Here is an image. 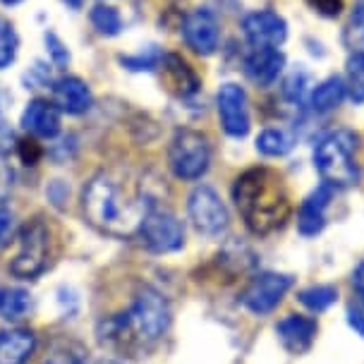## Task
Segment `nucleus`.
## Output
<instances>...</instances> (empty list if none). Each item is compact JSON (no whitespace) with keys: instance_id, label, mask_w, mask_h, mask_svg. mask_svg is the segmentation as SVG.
Here are the masks:
<instances>
[{"instance_id":"nucleus-1","label":"nucleus","mask_w":364,"mask_h":364,"mask_svg":"<svg viewBox=\"0 0 364 364\" xmlns=\"http://www.w3.org/2000/svg\"><path fill=\"white\" fill-rule=\"evenodd\" d=\"M144 187L125 182L113 173H99L84 187V213L101 232L127 237L139 232V225L151 209Z\"/></svg>"},{"instance_id":"nucleus-2","label":"nucleus","mask_w":364,"mask_h":364,"mask_svg":"<svg viewBox=\"0 0 364 364\" xmlns=\"http://www.w3.org/2000/svg\"><path fill=\"white\" fill-rule=\"evenodd\" d=\"M232 199L245 225L255 235H271L290 218V194L273 168H250L232 185Z\"/></svg>"},{"instance_id":"nucleus-3","label":"nucleus","mask_w":364,"mask_h":364,"mask_svg":"<svg viewBox=\"0 0 364 364\" xmlns=\"http://www.w3.org/2000/svg\"><path fill=\"white\" fill-rule=\"evenodd\" d=\"M168 326H171V307L164 300V295L151 288H144L139 290V295L134 297L132 307L125 314L103 323V328H106L103 338L118 343L149 346V343L159 341L168 331Z\"/></svg>"},{"instance_id":"nucleus-4","label":"nucleus","mask_w":364,"mask_h":364,"mask_svg":"<svg viewBox=\"0 0 364 364\" xmlns=\"http://www.w3.org/2000/svg\"><path fill=\"white\" fill-rule=\"evenodd\" d=\"M357 141V134L350 129H336L316 144L314 166L326 185L353 187L360 180V168L355 164Z\"/></svg>"},{"instance_id":"nucleus-5","label":"nucleus","mask_w":364,"mask_h":364,"mask_svg":"<svg viewBox=\"0 0 364 364\" xmlns=\"http://www.w3.org/2000/svg\"><path fill=\"white\" fill-rule=\"evenodd\" d=\"M171 171L180 180H199L201 175L209 171L211 164V146L201 132L194 129H180L171 141Z\"/></svg>"},{"instance_id":"nucleus-6","label":"nucleus","mask_w":364,"mask_h":364,"mask_svg":"<svg viewBox=\"0 0 364 364\" xmlns=\"http://www.w3.org/2000/svg\"><path fill=\"white\" fill-rule=\"evenodd\" d=\"M50 262V230L41 218L29 220L19 232V252L12 259L10 271L17 278H36Z\"/></svg>"},{"instance_id":"nucleus-7","label":"nucleus","mask_w":364,"mask_h":364,"mask_svg":"<svg viewBox=\"0 0 364 364\" xmlns=\"http://www.w3.org/2000/svg\"><path fill=\"white\" fill-rule=\"evenodd\" d=\"M139 232L144 237V245L156 255H168V252L180 250L185 242V228L171 211L151 206L139 225Z\"/></svg>"},{"instance_id":"nucleus-8","label":"nucleus","mask_w":364,"mask_h":364,"mask_svg":"<svg viewBox=\"0 0 364 364\" xmlns=\"http://www.w3.org/2000/svg\"><path fill=\"white\" fill-rule=\"evenodd\" d=\"M292 283H295L292 276H285V273H259L245 290L242 304L252 314H269L281 304Z\"/></svg>"},{"instance_id":"nucleus-9","label":"nucleus","mask_w":364,"mask_h":364,"mask_svg":"<svg viewBox=\"0 0 364 364\" xmlns=\"http://www.w3.org/2000/svg\"><path fill=\"white\" fill-rule=\"evenodd\" d=\"M190 218L194 228L204 235H218L220 230H225L228 225V211L223 201L211 187L201 185L190 194V204H187Z\"/></svg>"},{"instance_id":"nucleus-10","label":"nucleus","mask_w":364,"mask_h":364,"mask_svg":"<svg viewBox=\"0 0 364 364\" xmlns=\"http://www.w3.org/2000/svg\"><path fill=\"white\" fill-rule=\"evenodd\" d=\"M242 31L252 48H278L288 36V24L278 12L259 10L242 19Z\"/></svg>"},{"instance_id":"nucleus-11","label":"nucleus","mask_w":364,"mask_h":364,"mask_svg":"<svg viewBox=\"0 0 364 364\" xmlns=\"http://www.w3.org/2000/svg\"><path fill=\"white\" fill-rule=\"evenodd\" d=\"M218 115L220 125L230 136H245L250 132V108H247V94L237 84H223L218 89Z\"/></svg>"},{"instance_id":"nucleus-12","label":"nucleus","mask_w":364,"mask_h":364,"mask_svg":"<svg viewBox=\"0 0 364 364\" xmlns=\"http://www.w3.org/2000/svg\"><path fill=\"white\" fill-rule=\"evenodd\" d=\"M182 34H185V41L190 43V48L197 50L199 55L216 53L218 24L209 10H194L192 15H187L185 24H182Z\"/></svg>"},{"instance_id":"nucleus-13","label":"nucleus","mask_w":364,"mask_h":364,"mask_svg":"<svg viewBox=\"0 0 364 364\" xmlns=\"http://www.w3.org/2000/svg\"><path fill=\"white\" fill-rule=\"evenodd\" d=\"M316 321L309 316H302V314H290L285 316L283 321H278L276 326V333L281 338L283 348L288 350L292 355H302L307 353L311 348V343H314L316 338Z\"/></svg>"},{"instance_id":"nucleus-14","label":"nucleus","mask_w":364,"mask_h":364,"mask_svg":"<svg viewBox=\"0 0 364 364\" xmlns=\"http://www.w3.org/2000/svg\"><path fill=\"white\" fill-rule=\"evenodd\" d=\"M333 199V187L331 185H318L307 199L302 201L300 213H297V228L302 235H316L326 225V209L328 201Z\"/></svg>"},{"instance_id":"nucleus-15","label":"nucleus","mask_w":364,"mask_h":364,"mask_svg":"<svg viewBox=\"0 0 364 364\" xmlns=\"http://www.w3.org/2000/svg\"><path fill=\"white\" fill-rule=\"evenodd\" d=\"M285 68V58L278 48H255L245 60V73L259 87H269Z\"/></svg>"},{"instance_id":"nucleus-16","label":"nucleus","mask_w":364,"mask_h":364,"mask_svg":"<svg viewBox=\"0 0 364 364\" xmlns=\"http://www.w3.org/2000/svg\"><path fill=\"white\" fill-rule=\"evenodd\" d=\"M22 127L43 139H53L60 132V110L55 108V103L41 99L31 101L22 113Z\"/></svg>"},{"instance_id":"nucleus-17","label":"nucleus","mask_w":364,"mask_h":364,"mask_svg":"<svg viewBox=\"0 0 364 364\" xmlns=\"http://www.w3.org/2000/svg\"><path fill=\"white\" fill-rule=\"evenodd\" d=\"M55 108L70 115H80L91 106V91L80 77H63L53 87Z\"/></svg>"},{"instance_id":"nucleus-18","label":"nucleus","mask_w":364,"mask_h":364,"mask_svg":"<svg viewBox=\"0 0 364 364\" xmlns=\"http://www.w3.org/2000/svg\"><path fill=\"white\" fill-rule=\"evenodd\" d=\"M161 68H164V80L168 84V89L175 91L182 99H185V96H194L199 91L201 82L197 73H194L180 55H175V53L164 55L161 58Z\"/></svg>"},{"instance_id":"nucleus-19","label":"nucleus","mask_w":364,"mask_h":364,"mask_svg":"<svg viewBox=\"0 0 364 364\" xmlns=\"http://www.w3.org/2000/svg\"><path fill=\"white\" fill-rule=\"evenodd\" d=\"M36 350V336L27 328L0 333V364H24Z\"/></svg>"},{"instance_id":"nucleus-20","label":"nucleus","mask_w":364,"mask_h":364,"mask_svg":"<svg viewBox=\"0 0 364 364\" xmlns=\"http://www.w3.org/2000/svg\"><path fill=\"white\" fill-rule=\"evenodd\" d=\"M346 94H348L346 82H343L341 77H328V80L318 84L314 89V94H311V108H314L316 113H328V110L341 106Z\"/></svg>"},{"instance_id":"nucleus-21","label":"nucleus","mask_w":364,"mask_h":364,"mask_svg":"<svg viewBox=\"0 0 364 364\" xmlns=\"http://www.w3.org/2000/svg\"><path fill=\"white\" fill-rule=\"evenodd\" d=\"M41 364H87V348L70 338L53 341Z\"/></svg>"},{"instance_id":"nucleus-22","label":"nucleus","mask_w":364,"mask_h":364,"mask_svg":"<svg viewBox=\"0 0 364 364\" xmlns=\"http://www.w3.org/2000/svg\"><path fill=\"white\" fill-rule=\"evenodd\" d=\"M31 309V295L24 288H3L0 290V316L17 321Z\"/></svg>"},{"instance_id":"nucleus-23","label":"nucleus","mask_w":364,"mask_h":364,"mask_svg":"<svg viewBox=\"0 0 364 364\" xmlns=\"http://www.w3.org/2000/svg\"><path fill=\"white\" fill-rule=\"evenodd\" d=\"M295 146V136L288 134L285 129H264L257 136V149L264 156H285Z\"/></svg>"},{"instance_id":"nucleus-24","label":"nucleus","mask_w":364,"mask_h":364,"mask_svg":"<svg viewBox=\"0 0 364 364\" xmlns=\"http://www.w3.org/2000/svg\"><path fill=\"white\" fill-rule=\"evenodd\" d=\"M346 73H348L346 89H348L350 101L364 103V50H355V53L348 58Z\"/></svg>"},{"instance_id":"nucleus-25","label":"nucleus","mask_w":364,"mask_h":364,"mask_svg":"<svg viewBox=\"0 0 364 364\" xmlns=\"http://www.w3.org/2000/svg\"><path fill=\"white\" fill-rule=\"evenodd\" d=\"M297 297H300V302L307 309L323 311V309H328L331 304L336 302L338 290L333 288V285H311V288H304Z\"/></svg>"},{"instance_id":"nucleus-26","label":"nucleus","mask_w":364,"mask_h":364,"mask_svg":"<svg viewBox=\"0 0 364 364\" xmlns=\"http://www.w3.org/2000/svg\"><path fill=\"white\" fill-rule=\"evenodd\" d=\"M91 22H94V27L99 29L101 34H108V36H115L122 29L118 10L108 8V5H96V8L91 10Z\"/></svg>"},{"instance_id":"nucleus-27","label":"nucleus","mask_w":364,"mask_h":364,"mask_svg":"<svg viewBox=\"0 0 364 364\" xmlns=\"http://www.w3.org/2000/svg\"><path fill=\"white\" fill-rule=\"evenodd\" d=\"M346 46L348 48H364V0H355L353 15L346 27Z\"/></svg>"},{"instance_id":"nucleus-28","label":"nucleus","mask_w":364,"mask_h":364,"mask_svg":"<svg viewBox=\"0 0 364 364\" xmlns=\"http://www.w3.org/2000/svg\"><path fill=\"white\" fill-rule=\"evenodd\" d=\"M307 87H309V75L304 70H295L288 80H285L283 87V96L295 106H302L304 96H307Z\"/></svg>"},{"instance_id":"nucleus-29","label":"nucleus","mask_w":364,"mask_h":364,"mask_svg":"<svg viewBox=\"0 0 364 364\" xmlns=\"http://www.w3.org/2000/svg\"><path fill=\"white\" fill-rule=\"evenodd\" d=\"M17 55V34L10 22L0 19V70L8 68Z\"/></svg>"},{"instance_id":"nucleus-30","label":"nucleus","mask_w":364,"mask_h":364,"mask_svg":"<svg viewBox=\"0 0 364 364\" xmlns=\"http://www.w3.org/2000/svg\"><path fill=\"white\" fill-rule=\"evenodd\" d=\"M161 55L156 48H146V50H141V53H136V55H122L120 58V63L125 65L127 70H134V73H141V70H154L156 65L161 63Z\"/></svg>"},{"instance_id":"nucleus-31","label":"nucleus","mask_w":364,"mask_h":364,"mask_svg":"<svg viewBox=\"0 0 364 364\" xmlns=\"http://www.w3.org/2000/svg\"><path fill=\"white\" fill-rule=\"evenodd\" d=\"M46 48H48L50 60L55 65H65L70 60V50L65 48V43L53 34V31H46Z\"/></svg>"},{"instance_id":"nucleus-32","label":"nucleus","mask_w":364,"mask_h":364,"mask_svg":"<svg viewBox=\"0 0 364 364\" xmlns=\"http://www.w3.org/2000/svg\"><path fill=\"white\" fill-rule=\"evenodd\" d=\"M17 151L19 156H22V161L27 166H36L38 164V159H41V146L36 144L34 139H22V141H17Z\"/></svg>"},{"instance_id":"nucleus-33","label":"nucleus","mask_w":364,"mask_h":364,"mask_svg":"<svg viewBox=\"0 0 364 364\" xmlns=\"http://www.w3.org/2000/svg\"><path fill=\"white\" fill-rule=\"evenodd\" d=\"M12 232H15V218H12V213L8 209L0 206V247L12 237Z\"/></svg>"},{"instance_id":"nucleus-34","label":"nucleus","mask_w":364,"mask_h":364,"mask_svg":"<svg viewBox=\"0 0 364 364\" xmlns=\"http://www.w3.org/2000/svg\"><path fill=\"white\" fill-rule=\"evenodd\" d=\"M10 187H12V171H10V166L5 164L3 156H0V206H3V201L8 199Z\"/></svg>"},{"instance_id":"nucleus-35","label":"nucleus","mask_w":364,"mask_h":364,"mask_svg":"<svg viewBox=\"0 0 364 364\" xmlns=\"http://www.w3.org/2000/svg\"><path fill=\"white\" fill-rule=\"evenodd\" d=\"M311 5L326 17H338L343 10V0H311Z\"/></svg>"},{"instance_id":"nucleus-36","label":"nucleus","mask_w":364,"mask_h":364,"mask_svg":"<svg viewBox=\"0 0 364 364\" xmlns=\"http://www.w3.org/2000/svg\"><path fill=\"white\" fill-rule=\"evenodd\" d=\"M348 323L355 328V333H357V336H362V338H364V311H362V309L350 307V309H348Z\"/></svg>"},{"instance_id":"nucleus-37","label":"nucleus","mask_w":364,"mask_h":364,"mask_svg":"<svg viewBox=\"0 0 364 364\" xmlns=\"http://www.w3.org/2000/svg\"><path fill=\"white\" fill-rule=\"evenodd\" d=\"M353 285H355L357 295H360V302L364 304V262L357 266L355 273H353Z\"/></svg>"},{"instance_id":"nucleus-38","label":"nucleus","mask_w":364,"mask_h":364,"mask_svg":"<svg viewBox=\"0 0 364 364\" xmlns=\"http://www.w3.org/2000/svg\"><path fill=\"white\" fill-rule=\"evenodd\" d=\"M68 3L73 5V8H80V5H82V0H68Z\"/></svg>"},{"instance_id":"nucleus-39","label":"nucleus","mask_w":364,"mask_h":364,"mask_svg":"<svg viewBox=\"0 0 364 364\" xmlns=\"http://www.w3.org/2000/svg\"><path fill=\"white\" fill-rule=\"evenodd\" d=\"M5 5H15V3H19V0H3Z\"/></svg>"},{"instance_id":"nucleus-40","label":"nucleus","mask_w":364,"mask_h":364,"mask_svg":"<svg viewBox=\"0 0 364 364\" xmlns=\"http://www.w3.org/2000/svg\"><path fill=\"white\" fill-rule=\"evenodd\" d=\"M99 364H118V362H106V360H103V362H99Z\"/></svg>"}]
</instances>
